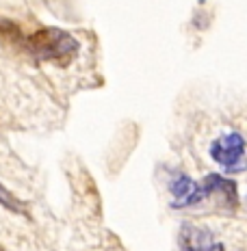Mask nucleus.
<instances>
[{"label":"nucleus","instance_id":"1","mask_svg":"<svg viewBox=\"0 0 247 251\" xmlns=\"http://www.w3.org/2000/svg\"><path fill=\"white\" fill-rule=\"evenodd\" d=\"M26 50L39 61H48L65 67L74 61L78 52V41L63 28L48 26V28H41L26 39Z\"/></svg>","mask_w":247,"mask_h":251},{"label":"nucleus","instance_id":"2","mask_svg":"<svg viewBox=\"0 0 247 251\" xmlns=\"http://www.w3.org/2000/svg\"><path fill=\"white\" fill-rule=\"evenodd\" d=\"M210 158L228 174H241L245 169V139L239 132H228L215 139L210 143Z\"/></svg>","mask_w":247,"mask_h":251},{"label":"nucleus","instance_id":"3","mask_svg":"<svg viewBox=\"0 0 247 251\" xmlns=\"http://www.w3.org/2000/svg\"><path fill=\"white\" fill-rule=\"evenodd\" d=\"M178 240H180L182 251H225L223 243H219L217 236L208 227L191 221L182 223Z\"/></svg>","mask_w":247,"mask_h":251},{"label":"nucleus","instance_id":"4","mask_svg":"<svg viewBox=\"0 0 247 251\" xmlns=\"http://www.w3.org/2000/svg\"><path fill=\"white\" fill-rule=\"evenodd\" d=\"M169 195H171V208L185 210V208L199 206V186L185 174H176L169 180Z\"/></svg>","mask_w":247,"mask_h":251},{"label":"nucleus","instance_id":"5","mask_svg":"<svg viewBox=\"0 0 247 251\" xmlns=\"http://www.w3.org/2000/svg\"><path fill=\"white\" fill-rule=\"evenodd\" d=\"M0 206L7 208V210H11V212H15V214H28V208H26V203L20 201L18 197H15L4 184H0Z\"/></svg>","mask_w":247,"mask_h":251},{"label":"nucleus","instance_id":"6","mask_svg":"<svg viewBox=\"0 0 247 251\" xmlns=\"http://www.w3.org/2000/svg\"><path fill=\"white\" fill-rule=\"evenodd\" d=\"M0 39H11V41L22 39V33H20L18 24L7 18H0Z\"/></svg>","mask_w":247,"mask_h":251},{"label":"nucleus","instance_id":"7","mask_svg":"<svg viewBox=\"0 0 247 251\" xmlns=\"http://www.w3.org/2000/svg\"><path fill=\"white\" fill-rule=\"evenodd\" d=\"M0 251H2V249H0Z\"/></svg>","mask_w":247,"mask_h":251}]
</instances>
